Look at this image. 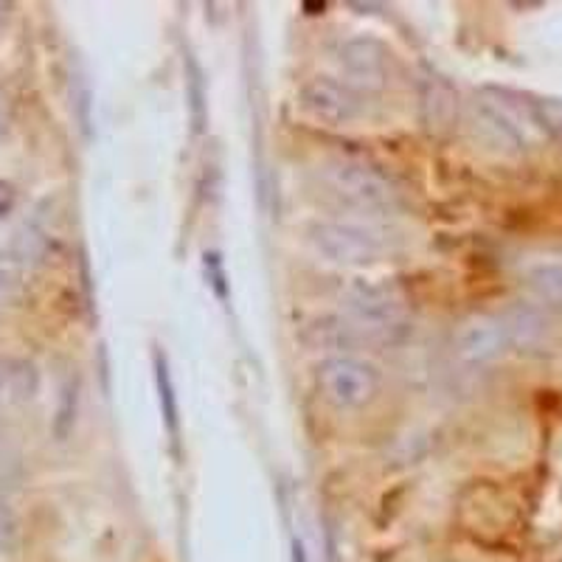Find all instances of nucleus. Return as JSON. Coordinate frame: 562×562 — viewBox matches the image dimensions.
<instances>
[{
  "label": "nucleus",
  "instance_id": "6",
  "mask_svg": "<svg viewBox=\"0 0 562 562\" xmlns=\"http://www.w3.org/2000/svg\"><path fill=\"white\" fill-rule=\"evenodd\" d=\"M512 349L509 333L501 315H475L464 321L456 335V360L464 369H484Z\"/></svg>",
  "mask_w": 562,
  "mask_h": 562
},
{
  "label": "nucleus",
  "instance_id": "9",
  "mask_svg": "<svg viewBox=\"0 0 562 562\" xmlns=\"http://www.w3.org/2000/svg\"><path fill=\"white\" fill-rule=\"evenodd\" d=\"M338 63L344 68L349 88L380 90L389 82V52L374 37H351L338 48Z\"/></svg>",
  "mask_w": 562,
  "mask_h": 562
},
{
  "label": "nucleus",
  "instance_id": "8",
  "mask_svg": "<svg viewBox=\"0 0 562 562\" xmlns=\"http://www.w3.org/2000/svg\"><path fill=\"white\" fill-rule=\"evenodd\" d=\"M45 248H48V231L29 225L9 248L0 250V310L18 299L29 276L43 262Z\"/></svg>",
  "mask_w": 562,
  "mask_h": 562
},
{
  "label": "nucleus",
  "instance_id": "19",
  "mask_svg": "<svg viewBox=\"0 0 562 562\" xmlns=\"http://www.w3.org/2000/svg\"><path fill=\"white\" fill-rule=\"evenodd\" d=\"M3 9H7V7H0V14H3Z\"/></svg>",
  "mask_w": 562,
  "mask_h": 562
},
{
  "label": "nucleus",
  "instance_id": "4",
  "mask_svg": "<svg viewBox=\"0 0 562 562\" xmlns=\"http://www.w3.org/2000/svg\"><path fill=\"white\" fill-rule=\"evenodd\" d=\"M326 183L335 198L344 200L349 209L371 214V217L394 214L403 205L396 186L380 169L369 167L363 160H335L333 167L326 169Z\"/></svg>",
  "mask_w": 562,
  "mask_h": 562
},
{
  "label": "nucleus",
  "instance_id": "3",
  "mask_svg": "<svg viewBox=\"0 0 562 562\" xmlns=\"http://www.w3.org/2000/svg\"><path fill=\"white\" fill-rule=\"evenodd\" d=\"M310 243L321 256L344 268H369L391 254V243L383 231L351 220H324L310 228Z\"/></svg>",
  "mask_w": 562,
  "mask_h": 562
},
{
  "label": "nucleus",
  "instance_id": "11",
  "mask_svg": "<svg viewBox=\"0 0 562 562\" xmlns=\"http://www.w3.org/2000/svg\"><path fill=\"white\" fill-rule=\"evenodd\" d=\"M501 318H504L506 333H509L512 349H515V346H518V349L537 346L543 340L546 329H549L543 307H537V304H518V307L506 310Z\"/></svg>",
  "mask_w": 562,
  "mask_h": 562
},
{
  "label": "nucleus",
  "instance_id": "17",
  "mask_svg": "<svg viewBox=\"0 0 562 562\" xmlns=\"http://www.w3.org/2000/svg\"><path fill=\"white\" fill-rule=\"evenodd\" d=\"M14 209H18V189L9 180H0V225L12 217Z\"/></svg>",
  "mask_w": 562,
  "mask_h": 562
},
{
  "label": "nucleus",
  "instance_id": "15",
  "mask_svg": "<svg viewBox=\"0 0 562 562\" xmlns=\"http://www.w3.org/2000/svg\"><path fill=\"white\" fill-rule=\"evenodd\" d=\"M535 108L543 133L562 144V99H540V102H535Z\"/></svg>",
  "mask_w": 562,
  "mask_h": 562
},
{
  "label": "nucleus",
  "instance_id": "14",
  "mask_svg": "<svg viewBox=\"0 0 562 562\" xmlns=\"http://www.w3.org/2000/svg\"><path fill=\"white\" fill-rule=\"evenodd\" d=\"M155 369H158V389H160V403H164V416H167L169 428H178V403H175L172 378H169L167 360L155 355Z\"/></svg>",
  "mask_w": 562,
  "mask_h": 562
},
{
  "label": "nucleus",
  "instance_id": "1",
  "mask_svg": "<svg viewBox=\"0 0 562 562\" xmlns=\"http://www.w3.org/2000/svg\"><path fill=\"white\" fill-rule=\"evenodd\" d=\"M475 133L484 138L486 147L504 155H524L537 144L543 133L537 108L529 99L512 90L484 88L475 93L473 102Z\"/></svg>",
  "mask_w": 562,
  "mask_h": 562
},
{
  "label": "nucleus",
  "instance_id": "10",
  "mask_svg": "<svg viewBox=\"0 0 562 562\" xmlns=\"http://www.w3.org/2000/svg\"><path fill=\"white\" fill-rule=\"evenodd\" d=\"M37 369L29 360L0 358V416L26 408L37 396ZM0 441H3V434H0Z\"/></svg>",
  "mask_w": 562,
  "mask_h": 562
},
{
  "label": "nucleus",
  "instance_id": "7",
  "mask_svg": "<svg viewBox=\"0 0 562 562\" xmlns=\"http://www.w3.org/2000/svg\"><path fill=\"white\" fill-rule=\"evenodd\" d=\"M299 104L310 119L326 124V127H346L360 115V97L355 93V88L329 77L310 79L301 88Z\"/></svg>",
  "mask_w": 562,
  "mask_h": 562
},
{
  "label": "nucleus",
  "instance_id": "12",
  "mask_svg": "<svg viewBox=\"0 0 562 562\" xmlns=\"http://www.w3.org/2000/svg\"><path fill=\"white\" fill-rule=\"evenodd\" d=\"M422 108H425V122L430 130L448 127L456 113V97L445 79H428L425 93H422Z\"/></svg>",
  "mask_w": 562,
  "mask_h": 562
},
{
  "label": "nucleus",
  "instance_id": "16",
  "mask_svg": "<svg viewBox=\"0 0 562 562\" xmlns=\"http://www.w3.org/2000/svg\"><path fill=\"white\" fill-rule=\"evenodd\" d=\"M14 546H18V518L7 504H0V562L14 554Z\"/></svg>",
  "mask_w": 562,
  "mask_h": 562
},
{
  "label": "nucleus",
  "instance_id": "2",
  "mask_svg": "<svg viewBox=\"0 0 562 562\" xmlns=\"http://www.w3.org/2000/svg\"><path fill=\"white\" fill-rule=\"evenodd\" d=\"M315 389L326 405L338 411H360L380 396L383 378L378 366L351 355H333L315 366Z\"/></svg>",
  "mask_w": 562,
  "mask_h": 562
},
{
  "label": "nucleus",
  "instance_id": "5",
  "mask_svg": "<svg viewBox=\"0 0 562 562\" xmlns=\"http://www.w3.org/2000/svg\"><path fill=\"white\" fill-rule=\"evenodd\" d=\"M346 310L363 333H391L403 324L405 299L385 281H355L346 293Z\"/></svg>",
  "mask_w": 562,
  "mask_h": 562
},
{
  "label": "nucleus",
  "instance_id": "13",
  "mask_svg": "<svg viewBox=\"0 0 562 562\" xmlns=\"http://www.w3.org/2000/svg\"><path fill=\"white\" fill-rule=\"evenodd\" d=\"M531 304L537 307H562V265H537L529 273Z\"/></svg>",
  "mask_w": 562,
  "mask_h": 562
},
{
  "label": "nucleus",
  "instance_id": "18",
  "mask_svg": "<svg viewBox=\"0 0 562 562\" xmlns=\"http://www.w3.org/2000/svg\"><path fill=\"white\" fill-rule=\"evenodd\" d=\"M293 562H307V554H304V546L299 540H293Z\"/></svg>",
  "mask_w": 562,
  "mask_h": 562
}]
</instances>
